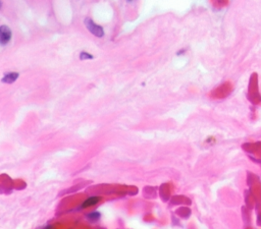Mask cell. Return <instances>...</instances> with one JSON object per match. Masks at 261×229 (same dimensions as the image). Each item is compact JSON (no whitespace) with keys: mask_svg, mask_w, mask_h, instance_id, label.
I'll return each instance as SVG.
<instances>
[{"mask_svg":"<svg viewBox=\"0 0 261 229\" xmlns=\"http://www.w3.org/2000/svg\"><path fill=\"white\" fill-rule=\"evenodd\" d=\"M99 197H97V196H93V197H90V198H88L87 201H85V203L83 204V208H87V207H91V206H94V205H96L98 202H99Z\"/></svg>","mask_w":261,"mask_h":229,"instance_id":"cell-4","label":"cell"},{"mask_svg":"<svg viewBox=\"0 0 261 229\" xmlns=\"http://www.w3.org/2000/svg\"><path fill=\"white\" fill-rule=\"evenodd\" d=\"M80 59L81 60H86V59H93V55L87 53V52H82L80 54Z\"/></svg>","mask_w":261,"mask_h":229,"instance_id":"cell-5","label":"cell"},{"mask_svg":"<svg viewBox=\"0 0 261 229\" xmlns=\"http://www.w3.org/2000/svg\"><path fill=\"white\" fill-rule=\"evenodd\" d=\"M18 75H19L18 72H8V73L4 74V76L2 77V82L12 83L18 78Z\"/></svg>","mask_w":261,"mask_h":229,"instance_id":"cell-3","label":"cell"},{"mask_svg":"<svg viewBox=\"0 0 261 229\" xmlns=\"http://www.w3.org/2000/svg\"><path fill=\"white\" fill-rule=\"evenodd\" d=\"M11 36H12L11 30L5 24L1 25V27H0V43L2 46H5L6 44L9 43Z\"/></svg>","mask_w":261,"mask_h":229,"instance_id":"cell-2","label":"cell"},{"mask_svg":"<svg viewBox=\"0 0 261 229\" xmlns=\"http://www.w3.org/2000/svg\"><path fill=\"white\" fill-rule=\"evenodd\" d=\"M88 218H90L91 220H97L100 218V214L98 212H93L88 215Z\"/></svg>","mask_w":261,"mask_h":229,"instance_id":"cell-6","label":"cell"},{"mask_svg":"<svg viewBox=\"0 0 261 229\" xmlns=\"http://www.w3.org/2000/svg\"><path fill=\"white\" fill-rule=\"evenodd\" d=\"M128 1H132V0H128Z\"/></svg>","mask_w":261,"mask_h":229,"instance_id":"cell-7","label":"cell"},{"mask_svg":"<svg viewBox=\"0 0 261 229\" xmlns=\"http://www.w3.org/2000/svg\"><path fill=\"white\" fill-rule=\"evenodd\" d=\"M84 22H85V25H86L87 30H88L91 34H93L94 36L99 37V38H100V37H103L104 31H103L102 26H100V25H98L97 23H95L90 17H86Z\"/></svg>","mask_w":261,"mask_h":229,"instance_id":"cell-1","label":"cell"}]
</instances>
